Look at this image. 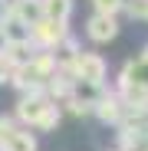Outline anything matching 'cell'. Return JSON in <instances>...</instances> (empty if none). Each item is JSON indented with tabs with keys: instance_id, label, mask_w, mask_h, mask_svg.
Masks as SVG:
<instances>
[{
	"instance_id": "1",
	"label": "cell",
	"mask_w": 148,
	"mask_h": 151,
	"mask_svg": "<svg viewBox=\"0 0 148 151\" xmlns=\"http://www.w3.org/2000/svg\"><path fill=\"white\" fill-rule=\"evenodd\" d=\"M69 69L86 86H102V79H105V63H102V56H95V53H76L69 59Z\"/></svg>"
},
{
	"instance_id": "2",
	"label": "cell",
	"mask_w": 148,
	"mask_h": 151,
	"mask_svg": "<svg viewBox=\"0 0 148 151\" xmlns=\"http://www.w3.org/2000/svg\"><path fill=\"white\" fill-rule=\"evenodd\" d=\"M86 33H89V40H95V43H109V40L118 36V23H115V17H102V13H95V17L89 20Z\"/></svg>"
},
{
	"instance_id": "3",
	"label": "cell",
	"mask_w": 148,
	"mask_h": 151,
	"mask_svg": "<svg viewBox=\"0 0 148 151\" xmlns=\"http://www.w3.org/2000/svg\"><path fill=\"white\" fill-rule=\"evenodd\" d=\"M46 109H49V102H46L40 92H33V95H27V99L17 105V115H20V122H27V125H33V128H36V122L43 118Z\"/></svg>"
},
{
	"instance_id": "4",
	"label": "cell",
	"mask_w": 148,
	"mask_h": 151,
	"mask_svg": "<svg viewBox=\"0 0 148 151\" xmlns=\"http://www.w3.org/2000/svg\"><path fill=\"white\" fill-rule=\"evenodd\" d=\"M10 17H17L20 23H27V27H36V23L43 20V4L40 0H17Z\"/></svg>"
},
{
	"instance_id": "5",
	"label": "cell",
	"mask_w": 148,
	"mask_h": 151,
	"mask_svg": "<svg viewBox=\"0 0 148 151\" xmlns=\"http://www.w3.org/2000/svg\"><path fill=\"white\" fill-rule=\"evenodd\" d=\"M30 33H33L36 40H43L46 46H53V43H59V40L66 36V27H63V23H49V20H40L36 27H30Z\"/></svg>"
},
{
	"instance_id": "6",
	"label": "cell",
	"mask_w": 148,
	"mask_h": 151,
	"mask_svg": "<svg viewBox=\"0 0 148 151\" xmlns=\"http://www.w3.org/2000/svg\"><path fill=\"white\" fill-rule=\"evenodd\" d=\"M125 86H135V89H148V53L135 63H129L125 69Z\"/></svg>"
},
{
	"instance_id": "7",
	"label": "cell",
	"mask_w": 148,
	"mask_h": 151,
	"mask_svg": "<svg viewBox=\"0 0 148 151\" xmlns=\"http://www.w3.org/2000/svg\"><path fill=\"white\" fill-rule=\"evenodd\" d=\"M40 4H43V20L49 23H66L72 10V0H40Z\"/></svg>"
},
{
	"instance_id": "8",
	"label": "cell",
	"mask_w": 148,
	"mask_h": 151,
	"mask_svg": "<svg viewBox=\"0 0 148 151\" xmlns=\"http://www.w3.org/2000/svg\"><path fill=\"white\" fill-rule=\"evenodd\" d=\"M0 151H36V141L30 132H10L0 141Z\"/></svg>"
},
{
	"instance_id": "9",
	"label": "cell",
	"mask_w": 148,
	"mask_h": 151,
	"mask_svg": "<svg viewBox=\"0 0 148 151\" xmlns=\"http://www.w3.org/2000/svg\"><path fill=\"white\" fill-rule=\"evenodd\" d=\"M118 105H122L118 99H112V95H109V99H99L95 112H99V118H102V122H115V118H118Z\"/></svg>"
},
{
	"instance_id": "10",
	"label": "cell",
	"mask_w": 148,
	"mask_h": 151,
	"mask_svg": "<svg viewBox=\"0 0 148 151\" xmlns=\"http://www.w3.org/2000/svg\"><path fill=\"white\" fill-rule=\"evenodd\" d=\"M56 125H59V109L49 105V109L43 112V118L36 122V128H40V132H49V128H56Z\"/></svg>"
},
{
	"instance_id": "11",
	"label": "cell",
	"mask_w": 148,
	"mask_h": 151,
	"mask_svg": "<svg viewBox=\"0 0 148 151\" xmlns=\"http://www.w3.org/2000/svg\"><path fill=\"white\" fill-rule=\"evenodd\" d=\"M92 4H95V10L102 17H115L122 7H125V0H92Z\"/></svg>"
},
{
	"instance_id": "12",
	"label": "cell",
	"mask_w": 148,
	"mask_h": 151,
	"mask_svg": "<svg viewBox=\"0 0 148 151\" xmlns=\"http://www.w3.org/2000/svg\"><path fill=\"white\" fill-rule=\"evenodd\" d=\"M125 7H129V17L148 20V0H125Z\"/></svg>"
},
{
	"instance_id": "13",
	"label": "cell",
	"mask_w": 148,
	"mask_h": 151,
	"mask_svg": "<svg viewBox=\"0 0 148 151\" xmlns=\"http://www.w3.org/2000/svg\"><path fill=\"white\" fill-rule=\"evenodd\" d=\"M7 72H10V63H7V56H4V53H0V82L7 79Z\"/></svg>"
}]
</instances>
